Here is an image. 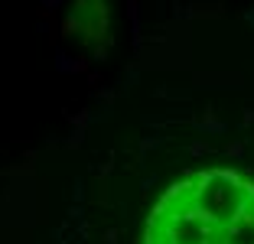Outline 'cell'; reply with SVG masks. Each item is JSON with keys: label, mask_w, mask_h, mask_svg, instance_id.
Instances as JSON below:
<instances>
[{"label": "cell", "mask_w": 254, "mask_h": 244, "mask_svg": "<svg viewBox=\"0 0 254 244\" xmlns=\"http://www.w3.org/2000/svg\"><path fill=\"white\" fill-rule=\"evenodd\" d=\"M140 244H254V179L199 170L153 202Z\"/></svg>", "instance_id": "1"}]
</instances>
